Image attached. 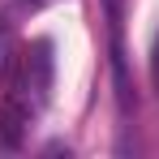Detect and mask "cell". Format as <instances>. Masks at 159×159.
Listing matches in <instances>:
<instances>
[{
  "instance_id": "1",
  "label": "cell",
  "mask_w": 159,
  "mask_h": 159,
  "mask_svg": "<svg viewBox=\"0 0 159 159\" xmlns=\"http://www.w3.org/2000/svg\"><path fill=\"white\" fill-rule=\"evenodd\" d=\"M26 125H30V103L22 95H9L0 103V146L4 151H17L22 138H26Z\"/></svg>"
},
{
  "instance_id": "2",
  "label": "cell",
  "mask_w": 159,
  "mask_h": 159,
  "mask_svg": "<svg viewBox=\"0 0 159 159\" xmlns=\"http://www.w3.org/2000/svg\"><path fill=\"white\" fill-rule=\"evenodd\" d=\"M22 4H26V9H39V4H48V0H22Z\"/></svg>"
}]
</instances>
